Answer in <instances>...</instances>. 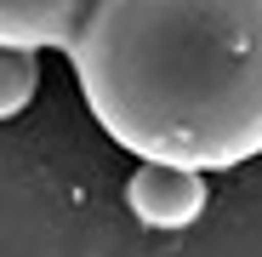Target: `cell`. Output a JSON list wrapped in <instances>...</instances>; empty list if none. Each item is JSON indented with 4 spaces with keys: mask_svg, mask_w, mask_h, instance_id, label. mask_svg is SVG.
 I'll return each instance as SVG.
<instances>
[{
    "mask_svg": "<svg viewBox=\"0 0 262 257\" xmlns=\"http://www.w3.org/2000/svg\"><path fill=\"white\" fill-rule=\"evenodd\" d=\"M40 92V52L0 46V120H17Z\"/></svg>",
    "mask_w": 262,
    "mask_h": 257,
    "instance_id": "277c9868",
    "label": "cell"
},
{
    "mask_svg": "<svg viewBox=\"0 0 262 257\" xmlns=\"http://www.w3.org/2000/svg\"><path fill=\"white\" fill-rule=\"evenodd\" d=\"M125 206L143 229H188L205 211V171L171 166V160H143L125 183Z\"/></svg>",
    "mask_w": 262,
    "mask_h": 257,
    "instance_id": "7a4b0ae2",
    "label": "cell"
},
{
    "mask_svg": "<svg viewBox=\"0 0 262 257\" xmlns=\"http://www.w3.org/2000/svg\"><path fill=\"white\" fill-rule=\"evenodd\" d=\"M69 69L137 160L211 177L262 154V0H97Z\"/></svg>",
    "mask_w": 262,
    "mask_h": 257,
    "instance_id": "6da1fadb",
    "label": "cell"
},
{
    "mask_svg": "<svg viewBox=\"0 0 262 257\" xmlns=\"http://www.w3.org/2000/svg\"><path fill=\"white\" fill-rule=\"evenodd\" d=\"M97 0H0V46L69 52Z\"/></svg>",
    "mask_w": 262,
    "mask_h": 257,
    "instance_id": "3957f363",
    "label": "cell"
}]
</instances>
